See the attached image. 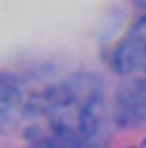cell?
<instances>
[{"label":"cell","instance_id":"obj_4","mask_svg":"<svg viewBox=\"0 0 146 148\" xmlns=\"http://www.w3.org/2000/svg\"><path fill=\"white\" fill-rule=\"evenodd\" d=\"M24 109L26 102L19 85L0 74V130H6L17 120H22Z\"/></svg>","mask_w":146,"mask_h":148},{"label":"cell","instance_id":"obj_1","mask_svg":"<svg viewBox=\"0 0 146 148\" xmlns=\"http://www.w3.org/2000/svg\"><path fill=\"white\" fill-rule=\"evenodd\" d=\"M100 111V80L78 74L26 104L22 120L26 135L37 148H80L94 135Z\"/></svg>","mask_w":146,"mask_h":148},{"label":"cell","instance_id":"obj_5","mask_svg":"<svg viewBox=\"0 0 146 148\" xmlns=\"http://www.w3.org/2000/svg\"><path fill=\"white\" fill-rule=\"evenodd\" d=\"M135 4H137V6H141V8H144V9H146V0H135Z\"/></svg>","mask_w":146,"mask_h":148},{"label":"cell","instance_id":"obj_2","mask_svg":"<svg viewBox=\"0 0 146 148\" xmlns=\"http://www.w3.org/2000/svg\"><path fill=\"white\" fill-rule=\"evenodd\" d=\"M115 67L124 76H146V15L120 41L115 52Z\"/></svg>","mask_w":146,"mask_h":148},{"label":"cell","instance_id":"obj_3","mask_svg":"<svg viewBox=\"0 0 146 148\" xmlns=\"http://www.w3.org/2000/svg\"><path fill=\"white\" fill-rule=\"evenodd\" d=\"M115 115L120 126H146V76H128L118 89Z\"/></svg>","mask_w":146,"mask_h":148}]
</instances>
